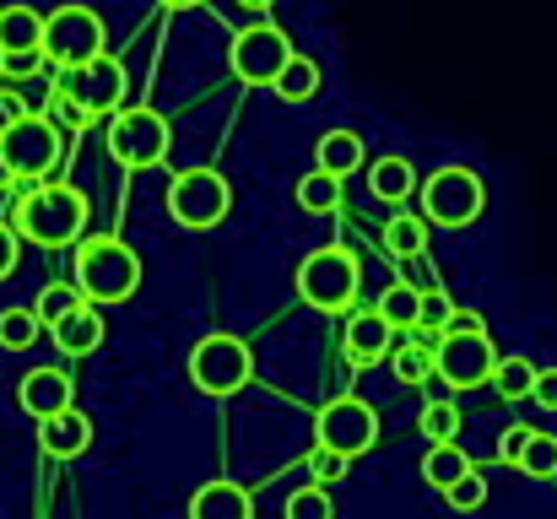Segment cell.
<instances>
[{
  "label": "cell",
  "instance_id": "obj_26",
  "mask_svg": "<svg viewBox=\"0 0 557 519\" xmlns=\"http://www.w3.org/2000/svg\"><path fill=\"white\" fill-rule=\"evenodd\" d=\"M384 249H389L395 260H417V255L428 249V222H422V217H389V222H384Z\"/></svg>",
  "mask_w": 557,
  "mask_h": 519
},
{
  "label": "cell",
  "instance_id": "obj_10",
  "mask_svg": "<svg viewBox=\"0 0 557 519\" xmlns=\"http://www.w3.org/2000/svg\"><path fill=\"white\" fill-rule=\"evenodd\" d=\"M227 206H233V189H227V178L216 169H185L174 173V184H169V217L180 227H189V233L216 227L227 217Z\"/></svg>",
  "mask_w": 557,
  "mask_h": 519
},
{
  "label": "cell",
  "instance_id": "obj_19",
  "mask_svg": "<svg viewBox=\"0 0 557 519\" xmlns=\"http://www.w3.org/2000/svg\"><path fill=\"white\" fill-rule=\"evenodd\" d=\"M363 158H369V147H363V136H358V131H325V136H320V147H314V169L331 173V178L358 173L363 169Z\"/></svg>",
  "mask_w": 557,
  "mask_h": 519
},
{
  "label": "cell",
  "instance_id": "obj_27",
  "mask_svg": "<svg viewBox=\"0 0 557 519\" xmlns=\"http://www.w3.org/2000/svg\"><path fill=\"white\" fill-rule=\"evenodd\" d=\"M389 368H395V379H400L406 390H422V384H428V373H433V346L428 342L417 346V336H411L406 346H395V351H389Z\"/></svg>",
  "mask_w": 557,
  "mask_h": 519
},
{
  "label": "cell",
  "instance_id": "obj_9",
  "mask_svg": "<svg viewBox=\"0 0 557 519\" xmlns=\"http://www.w3.org/2000/svg\"><path fill=\"white\" fill-rule=\"evenodd\" d=\"M60 152H65V136H54L44 120L22 114L5 136H0V163L16 184H49V173L60 169Z\"/></svg>",
  "mask_w": 557,
  "mask_h": 519
},
{
  "label": "cell",
  "instance_id": "obj_5",
  "mask_svg": "<svg viewBox=\"0 0 557 519\" xmlns=\"http://www.w3.org/2000/svg\"><path fill=\"white\" fill-rule=\"evenodd\" d=\"M373 438H379V411H373L363 395H336L314 411V449H331L336 460H358L369 455Z\"/></svg>",
  "mask_w": 557,
  "mask_h": 519
},
{
  "label": "cell",
  "instance_id": "obj_8",
  "mask_svg": "<svg viewBox=\"0 0 557 519\" xmlns=\"http://www.w3.org/2000/svg\"><path fill=\"white\" fill-rule=\"evenodd\" d=\"M174 147V125L158 109H120L109 120V158L125 169H158Z\"/></svg>",
  "mask_w": 557,
  "mask_h": 519
},
{
  "label": "cell",
  "instance_id": "obj_16",
  "mask_svg": "<svg viewBox=\"0 0 557 519\" xmlns=\"http://www.w3.org/2000/svg\"><path fill=\"white\" fill-rule=\"evenodd\" d=\"M38 444H44V455H54V460H76V455L92 449V417L71 406V411L38 422Z\"/></svg>",
  "mask_w": 557,
  "mask_h": 519
},
{
  "label": "cell",
  "instance_id": "obj_12",
  "mask_svg": "<svg viewBox=\"0 0 557 519\" xmlns=\"http://www.w3.org/2000/svg\"><path fill=\"white\" fill-rule=\"evenodd\" d=\"M54 92H65L87 120L114 114L120 98H125V65H120L114 54H98V60H87V65H76V71H60Z\"/></svg>",
  "mask_w": 557,
  "mask_h": 519
},
{
  "label": "cell",
  "instance_id": "obj_40",
  "mask_svg": "<svg viewBox=\"0 0 557 519\" xmlns=\"http://www.w3.org/2000/svg\"><path fill=\"white\" fill-rule=\"evenodd\" d=\"M11 184H16V178H11V173H5V163H0V189H11Z\"/></svg>",
  "mask_w": 557,
  "mask_h": 519
},
{
  "label": "cell",
  "instance_id": "obj_3",
  "mask_svg": "<svg viewBox=\"0 0 557 519\" xmlns=\"http://www.w3.org/2000/svg\"><path fill=\"white\" fill-rule=\"evenodd\" d=\"M293 287H298V298H304L309 309H320V314H347L352 298H358V287H363L358 255L342 249V244H325V249H314V255L298 260Z\"/></svg>",
  "mask_w": 557,
  "mask_h": 519
},
{
  "label": "cell",
  "instance_id": "obj_31",
  "mask_svg": "<svg viewBox=\"0 0 557 519\" xmlns=\"http://www.w3.org/2000/svg\"><path fill=\"white\" fill-rule=\"evenodd\" d=\"M38 320H33V309H0V346L5 351H27V346L38 342Z\"/></svg>",
  "mask_w": 557,
  "mask_h": 519
},
{
  "label": "cell",
  "instance_id": "obj_21",
  "mask_svg": "<svg viewBox=\"0 0 557 519\" xmlns=\"http://www.w3.org/2000/svg\"><path fill=\"white\" fill-rule=\"evenodd\" d=\"M54 346H60L65 357H87V351H98V346H103V314L82 304L71 320L54 325Z\"/></svg>",
  "mask_w": 557,
  "mask_h": 519
},
{
  "label": "cell",
  "instance_id": "obj_20",
  "mask_svg": "<svg viewBox=\"0 0 557 519\" xmlns=\"http://www.w3.org/2000/svg\"><path fill=\"white\" fill-rule=\"evenodd\" d=\"M476 466H471V455L460 449V444H428V455H422V482L433 487V493H449L455 482H466Z\"/></svg>",
  "mask_w": 557,
  "mask_h": 519
},
{
  "label": "cell",
  "instance_id": "obj_1",
  "mask_svg": "<svg viewBox=\"0 0 557 519\" xmlns=\"http://www.w3.org/2000/svg\"><path fill=\"white\" fill-rule=\"evenodd\" d=\"M87 195L49 178V184H16V200H11V233L16 244H38V249H65V244H82L87 233Z\"/></svg>",
  "mask_w": 557,
  "mask_h": 519
},
{
  "label": "cell",
  "instance_id": "obj_38",
  "mask_svg": "<svg viewBox=\"0 0 557 519\" xmlns=\"http://www.w3.org/2000/svg\"><path fill=\"white\" fill-rule=\"evenodd\" d=\"M16 255H22V244H16V233H11V227L0 222V282H5V276L16 271Z\"/></svg>",
  "mask_w": 557,
  "mask_h": 519
},
{
  "label": "cell",
  "instance_id": "obj_39",
  "mask_svg": "<svg viewBox=\"0 0 557 519\" xmlns=\"http://www.w3.org/2000/svg\"><path fill=\"white\" fill-rule=\"evenodd\" d=\"M16 120H22V98H16V87H0V136H5Z\"/></svg>",
  "mask_w": 557,
  "mask_h": 519
},
{
  "label": "cell",
  "instance_id": "obj_25",
  "mask_svg": "<svg viewBox=\"0 0 557 519\" xmlns=\"http://www.w3.org/2000/svg\"><path fill=\"white\" fill-rule=\"evenodd\" d=\"M536 373H542V368H536L531 357H520V351H515V357H498V362H493V379H487V384H493L504 400H531Z\"/></svg>",
  "mask_w": 557,
  "mask_h": 519
},
{
  "label": "cell",
  "instance_id": "obj_41",
  "mask_svg": "<svg viewBox=\"0 0 557 519\" xmlns=\"http://www.w3.org/2000/svg\"><path fill=\"white\" fill-rule=\"evenodd\" d=\"M0 76H5V54H0Z\"/></svg>",
  "mask_w": 557,
  "mask_h": 519
},
{
  "label": "cell",
  "instance_id": "obj_36",
  "mask_svg": "<svg viewBox=\"0 0 557 519\" xmlns=\"http://www.w3.org/2000/svg\"><path fill=\"white\" fill-rule=\"evenodd\" d=\"M525 433H531V422H515V428H504V438H498V460H504V466H515V455H520Z\"/></svg>",
  "mask_w": 557,
  "mask_h": 519
},
{
  "label": "cell",
  "instance_id": "obj_13",
  "mask_svg": "<svg viewBox=\"0 0 557 519\" xmlns=\"http://www.w3.org/2000/svg\"><path fill=\"white\" fill-rule=\"evenodd\" d=\"M493 362H498V346L482 336H438L433 342V373L449 384V390H476L493 379Z\"/></svg>",
  "mask_w": 557,
  "mask_h": 519
},
{
  "label": "cell",
  "instance_id": "obj_4",
  "mask_svg": "<svg viewBox=\"0 0 557 519\" xmlns=\"http://www.w3.org/2000/svg\"><path fill=\"white\" fill-rule=\"evenodd\" d=\"M482 206H487L482 173L466 169V163L428 173V184H422V222L428 227H471L482 217Z\"/></svg>",
  "mask_w": 557,
  "mask_h": 519
},
{
  "label": "cell",
  "instance_id": "obj_32",
  "mask_svg": "<svg viewBox=\"0 0 557 519\" xmlns=\"http://www.w3.org/2000/svg\"><path fill=\"white\" fill-rule=\"evenodd\" d=\"M422 433H428L433 444H455V433H460V406H455V400H428V406H422Z\"/></svg>",
  "mask_w": 557,
  "mask_h": 519
},
{
  "label": "cell",
  "instance_id": "obj_11",
  "mask_svg": "<svg viewBox=\"0 0 557 519\" xmlns=\"http://www.w3.org/2000/svg\"><path fill=\"white\" fill-rule=\"evenodd\" d=\"M293 54H298V49H293V38H287L282 27L255 22V27H244V33L233 38L227 65H233V76H238V82H249V87H271Z\"/></svg>",
  "mask_w": 557,
  "mask_h": 519
},
{
  "label": "cell",
  "instance_id": "obj_22",
  "mask_svg": "<svg viewBox=\"0 0 557 519\" xmlns=\"http://www.w3.org/2000/svg\"><path fill=\"white\" fill-rule=\"evenodd\" d=\"M417 309H422V287H411V282H389L373 304V314L389 331H417Z\"/></svg>",
  "mask_w": 557,
  "mask_h": 519
},
{
  "label": "cell",
  "instance_id": "obj_17",
  "mask_svg": "<svg viewBox=\"0 0 557 519\" xmlns=\"http://www.w3.org/2000/svg\"><path fill=\"white\" fill-rule=\"evenodd\" d=\"M44 16L33 5H0V54L5 60H44Z\"/></svg>",
  "mask_w": 557,
  "mask_h": 519
},
{
  "label": "cell",
  "instance_id": "obj_24",
  "mask_svg": "<svg viewBox=\"0 0 557 519\" xmlns=\"http://www.w3.org/2000/svg\"><path fill=\"white\" fill-rule=\"evenodd\" d=\"M271 92H276L282 103H309V98L320 92V60H309V54H293V60L282 65V76L271 82Z\"/></svg>",
  "mask_w": 557,
  "mask_h": 519
},
{
  "label": "cell",
  "instance_id": "obj_18",
  "mask_svg": "<svg viewBox=\"0 0 557 519\" xmlns=\"http://www.w3.org/2000/svg\"><path fill=\"white\" fill-rule=\"evenodd\" d=\"M189 519H255V498L238 482H206L189 498Z\"/></svg>",
  "mask_w": 557,
  "mask_h": 519
},
{
  "label": "cell",
  "instance_id": "obj_28",
  "mask_svg": "<svg viewBox=\"0 0 557 519\" xmlns=\"http://www.w3.org/2000/svg\"><path fill=\"white\" fill-rule=\"evenodd\" d=\"M515 466H520L525 477H557V433L531 428L525 444H520V455H515Z\"/></svg>",
  "mask_w": 557,
  "mask_h": 519
},
{
  "label": "cell",
  "instance_id": "obj_7",
  "mask_svg": "<svg viewBox=\"0 0 557 519\" xmlns=\"http://www.w3.org/2000/svg\"><path fill=\"white\" fill-rule=\"evenodd\" d=\"M189 379L206 395H238L255 379V351H249V342H238L227 331L200 336V342L189 346Z\"/></svg>",
  "mask_w": 557,
  "mask_h": 519
},
{
  "label": "cell",
  "instance_id": "obj_37",
  "mask_svg": "<svg viewBox=\"0 0 557 519\" xmlns=\"http://www.w3.org/2000/svg\"><path fill=\"white\" fill-rule=\"evenodd\" d=\"M531 400H536V406H547V411H557V368H542V373H536Z\"/></svg>",
  "mask_w": 557,
  "mask_h": 519
},
{
  "label": "cell",
  "instance_id": "obj_33",
  "mask_svg": "<svg viewBox=\"0 0 557 519\" xmlns=\"http://www.w3.org/2000/svg\"><path fill=\"white\" fill-rule=\"evenodd\" d=\"M287 519H336V498H331V487H298L293 498H287Z\"/></svg>",
  "mask_w": 557,
  "mask_h": 519
},
{
  "label": "cell",
  "instance_id": "obj_2",
  "mask_svg": "<svg viewBox=\"0 0 557 519\" xmlns=\"http://www.w3.org/2000/svg\"><path fill=\"white\" fill-rule=\"evenodd\" d=\"M82 304H125L136 287H141V255L114 238V233H98V238H82L76 244V282Z\"/></svg>",
  "mask_w": 557,
  "mask_h": 519
},
{
  "label": "cell",
  "instance_id": "obj_35",
  "mask_svg": "<svg viewBox=\"0 0 557 519\" xmlns=\"http://www.w3.org/2000/svg\"><path fill=\"white\" fill-rule=\"evenodd\" d=\"M304 471L314 477V487H325V482H336V477H347V460H336L331 449H309V460H304Z\"/></svg>",
  "mask_w": 557,
  "mask_h": 519
},
{
  "label": "cell",
  "instance_id": "obj_14",
  "mask_svg": "<svg viewBox=\"0 0 557 519\" xmlns=\"http://www.w3.org/2000/svg\"><path fill=\"white\" fill-rule=\"evenodd\" d=\"M71 373H60V368H33L22 384H16V406L27 411V417H38V422H49V417H60V411H71L76 400H71Z\"/></svg>",
  "mask_w": 557,
  "mask_h": 519
},
{
  "label": "cell",
  "instance_id": "obj_23",
  "mask_svg": "<svg viewBox=\"0 0 557 519\" xmlns=\"http://www.w3.org/2000/svg\"><path fill=\"white\" fill-rule=\"evenodd\" d=\"M369 189H373V200L400 206V200H411V195H417V169H411L406 158H379L373 173H369Z\"/></svg>",
  "mask_w": 557,
  "mask_h": 519
},
{
  "label": "cell",
  "instance_id": "obj_29",
  "mask_svg": "<svg viewBox=\"0 0 557 519\" xmlns=\"http://www.w3.org/2000/svg\"><path fill=\"white\" fill-rule=\"evenodd\" d=\"M76 309H82V293H76L71 282H49V287L38 293V304H33V320L54 331V325H60V320H71Z\"/></svg>",
  "mask_w": 557,
  "mask_h": 519
},
{
  "label": "cell",
  "instance_id": "obj_30",
  "mask_svg": "<svg viewBox=\"0 0 557 519\" xmlns=\"http://www.w3.org/2000/svg\"><path fill=\"white\" fill-rule=\"evenodd\" d=\"M293 195H298V206H304V211H314V217H325V211H336V206H342V178H331V173H304V178H298V189H293Z\"/></svg>",
  "mask_w": 557,
  "mask_h": 519
},
{
  "label": "cell",
  "instance_id": "obj_15",
  "mask_svg": "<svg viewBox=\"0 0 557 519\" xmlns=\"http://www.w3.org/2000/svg\"><path fill=\"white\" fill-rule=\"evenodd\" d=\"M342 351H347L352 368H379V362L395 351V331H389L373 309H358V314L347 320V331H342Z\"/></svg>",
  "mask_w": 557,
  "mask_h": 519
},
{
  "label": "cell",
  "instance_id": "obj_6",
  "mask_svg": "<svg viewBox=\"0 0 557 519\" xmlns=\"http://www.w3.org/2000/svg\"><path fill=\"white\" fill-rule=\"evenodd\" d=\"M44 60H54L60 71H76L87 60L103 54V16L92 5H60L44 16V44H38Z\"/></svg>",
  "mask_w": 557,
  "mask_h": 519
},
{
  "label": "cell",
  "instance_id": "obj_34",
  "mask_svg": "<svg viewBox=\"0 0 557 519\" xmlns=\"http://www.w3.org/2000/svg\"><path fill=\"white\" fill-rule=\"evenodd\" d=\"M444 504H449L455 515H476V509L487 504V477H476V471H471L466 482H455V487L444 493Z\"/></svg>",
  "mask_w": 557,
  "mask_h": 519
}]
</instances>
